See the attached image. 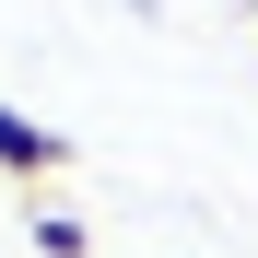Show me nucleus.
<instances>
[{"mask_svg": "<svg viewBox=\"0 0 258 258\" xmlns=\"http://www.w3.org/2000/svg\"><path fill=\"white\" fill-rule=\"evenodd\" d=\"M59 164H71V141H59L47 117H24V106H0V176H24V188H47Z\"/></svg>", "mask_w": 258, "mask_h": 258, "instance_id": "nucleus-1", "label": "nucleus"}, {"mask_svg": "<svg viewBox=\"0 0 258 258\" xmlns=\"http://www.w3.org/2000/svg\"><path fill=\"white\" fill-rule=\"evenodd\" d=\"M35 246H47V258H94V223L59 211V200H35Z\"/></svg>", "mask_w": 258, "mask_h": 258, "instance_id": "nucleus-2", "label": "nucleus"}]
</instances>
